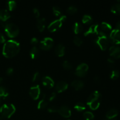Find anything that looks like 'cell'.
I'll return each instance as SVG.
<instances>
[{
  "label": "cell",
  "instance_id": "cell-29",
  "mask_svg": "<svg viewBox=\"0 0 120 120\" xmlns=\"http://www.w3.org/2000/svg\"><path fill=\"white\" fill-rule=\"evenodd\" d=\"M53 13L54 15L56 16H60V17L61 16H62V10H61L60 8H59L57 6H54L53 7Z\"/></svg>",
  "mask_w": 120,
  "mask_h": 120
},
{
  "label": "cell",
  "instance_id": "cell-40",
  "mask_svg": "<svg viewBox=\"0 0 120 120\" xmlns=\"http://www.w3.org/2000/svg\"><path fill=\"white\" fill-rule=\"evenodd\" d=\"M13 73H14V69L12 68H8L7 71H6V73H7V75H8V76H11V75H12L13 74Z\"/></svg>",
  "mask_w": 120,
  "mask_h": 120
},
{
  "label": "cell",
  "instance_id": "cell-10",
  "mask_svg": "<svg viewBox=\"0 0 120 120\" xmlns=\"http://www.w3.org/2000/svg\"><path fill=\"white\" fill-rule=\"evenodd\" d=\"M41 88L39 85H35L32 86L29 90V94L34 100H36L39 98L41 96Z\"/></svg>",
  "mask_w": 120,
  "mask_h": 120
},
{
  "label": "cell",
  "instance_id": "cell-20",
  "mask_svg": "<svg viewBox=\"0 0 120 120\" xmlns=\"http://www.w3.org/2000/svg\"><path fill=\"white\" fill-rule=\"evenodd\" d=\"M100 29H101V31L103 32H109L112 29V26L111 24L107 22H103L100 25Z\"/></svg>",
  "mask_w": 120,
  "mask_h": 120
},
{
  "label": "cell",
  "instance_id": "cell-16",
  "mask_svg": "<svg viewBox=\"0 0 120 120\" xmlns=\"http://www.w3.org/2000/svg\"><path fill=\"white\" fill-rule=\"evenodd\" d=\"M118 114V110L116 109H111L107 111L106 114L107 120H116Z\"/></svg>",
  "mask_w": 120,
  "mask_h": 120
},
{
  "label": "cell",
  "instance_id": "cell-7",
  "mask_svg": "<svg viewBox=\"0 0 120 120\" xmlns=\"http://www.w3.org/2000/svg\"><path fill=\"white\" fill-rule=\"evenodd\" d=\"M109 37L110 43L113 45L120 44V30L114 29L111 30Z\"/></svg>",
  "mask_w": 120,
  "mask_h": 120
},
{
  "label": "cell",
  "instance_id": "cell-11",
  "mask_svg": "<svg viewBox=\"0 0 120 120\" xmlns=\"http://www.w3.org/2000/svg\"><path fill=\"white\" fill-rule=\"evenodd\" d=\"M100 25L98 24H93L89 27V29L85 32L84 35L88 36V35H98L100 32Z\"/></svg>",
  "mask_w": 120,
  "mask_h": 120
},
{
  "label": "cell",
  "instance_id": "cell-43",
  "mask_svg": "<svg viewBox=\"0 0 120 120\" xmlns=\"http://www.w3.org/2000/svg\"><path fill=\"white\" fill-rule=\"evenodd\" d=\"M107 62L110 65H112V64H114V60L112 57H109V58H108Z\"/></svg>",
  "mask_w": 120,
  "mask_h": 120
},
{
  "label": "cell",
  "instance_id": "cell-27",
  "mask_svg": "<svg viewBox=\"0 0 120 120\" xmlns=\"http://www.w3.org/2000/svg\"><path fill=\"white\" fill-rule=\"evenodd\" d=\"M83 117L85 120H93L94 118L93 113L91 111H86L83 113Z\"/></svg>",
  "mask_w": 120,
  "mask_h": 120
},
{
  "label": "cell",
  "instance_id": "cell-31",
  "mask_svg": "<svg viewBox=\"0 0 120 120\" xmlns=\"http://www.w3.org/2000/svg\"><path fill=\"white\" fill-rule=\"evenodd\" d=\"M7 7L9 11H13L16 7V2L15 1H9L7 2Z\"/></svg>",
  "mask_w": 120,
  "mask_h": 120
},
{
  "label": "cell",
  "instance_id": "cell-32",
  "mask_svg": "<svg viewBox=\"0 0 120 120\" xmlns=\"http://www.w3.org/2000/svg\"><path fill=\"white\" fill-rule=\"evenodd\" d=\"M120 72L117 70H114L110 73V78L112 80H116L119 77Z\"/></svg>",
  "mask_w": 120,
  "mask_h": 120
},
{
  "label": "cell",
  "instance_id": "cell-14",
  "mask_svg": "<svg viewBox=\"0 0 120 120\" xmlns=\"http://www.w3.org/2000/svg\"><path fill=\"white\" fill-rule=\"evenodd\" d=\"M42 82L43 85L48 89L52 88L55 86V82H54L53 80L52 79V78L48 76L43 77L42 79Z\"/></svg>",
  "mask_w": 120,
  "mask_h": 120
},
{
  "label": "cell",
  "instance_id": "cell-34",
  "mask_svg": "<svg viewBox=\"0 0 120 120\" xmlns=\"http://www.w3.org/2000/svg\"><path fill=\"white\" fill-rule=\"evenodd\" d=\"M77 11V8L74 5H70L67 9V12L70 14H73L76 13Z\"/></svg>",
  "mask_w": 120,
  "mask_h": 120
},
{
  "label": "cell",
  "instance_id": "cell-17",
  "mask_svg": "<svg viewBox=\"0 0 120 120\" xmlns=\"http://www.w3.org/2000/svg\"><path fill=\"white\" fill-rule=\"evenodd\" d=\"M56 55L59 57H62L65 53V47L62 44H58L55 49Z\"/></svg>",
  "mask_w": 120,
  "mask_h": 120
},
{
  "label": "cell",
  "instance_id": "cell-37",
  "mask_svg": "<svg viewBox=\"0 0 120 120\" xmlns=\"http://www.w3.org/2000/svg\"><path fill=\"white\" fill-rule=\"evenodd\" d=\"M40 78V74L39 72H35L32 76V81L34 82L38 80Z\"/></svg>",
  "mask_w": 120,
  "mask_h": 120
},
{
  "label": "cell",
  "instance_id": "cell-13",
  "mask_svg": "<svg viewBox=\"0 0 120 120\" xmlns=\"http://www.w3.org/2000/svg\"><path fill=\"white\" fill-rule=\"evenodd\" d=\"M110 56L114 59L120 58V48L116 46H112L109 49Z\"/></svg>",
  "mask_w": 120,
  "mask_h": 120
},
{
  "label": "cell",
  "instance_id": "cell-12",
  "mask_svg": "<svg viewBox=\"0 0 120 120\" xmlns=\"http://www.w3.org/2000/svg\"><path fill=\"white\" fill-rule=\"evenodd\" d=\"M57 112L64 118H69L71 115V110L67 105H62L58 109Z\"/></svg>",
  "mask_w": 120,
  "mask_h": 120
},
{
  "label": "cell",
  "instance_id": "cell-1",
  "mask_svg": "<svg viewBox=\"0 0 120 120\" xmlns=\"http://www.w3.org/2000/svg\"><path fill=\"white\" fill-rule=\"evenodd\" d=\"M21 46L15 40H8L4 43L2 48V54L7 58H11L16 56L19 52Z\"/></svg>",
  "mask_w": 120,
  "mask_h": 120
},
{
  "label": "cell",
  "instance_id": "cell-15",
  "mask_svg": "<svg viewBox=\"0 0 120 120\" xmlns=\"http://www.w3.org/2000/svg\"><path fill=\"white\" fill-rule=\"evenodd\" d=\"M68 88V84L64 81H59L55 85V89L58 93H62L65 91Z\"/></svg>",
  "mask_w": 120,
  "mask_h": 120
},
{
  "label": "cell",
  "instance_id": "cell-26",
  "mask_svg": "<svg viewBox=\"0 0 120 120\" xmlns=\"http://www.w3.org/2000/svg\"><path fill=\"white\" fill-rule=\"evenodd\" d=\"M75 109L77 111H82L86 109V105L82 102H78L75 105Z\"/></svg>",
  "mask_w": 120,
  "mask_h": 120
},
{
  "label": "cell",
  "instance_id": "cell-35",
  "mask_svg": "<svg viewBox=\"0 0 120 120\" xmlns=\"http://www.w3.org/2000/svg\"><path fill=\"white\" fill-rule=\"evenodd\" d=\"M62 66H63V68L66 70H70L72 68V65L71 64V63L68 60H64V62H63V64H62Z\"/></svg>",
  "mask_w": 120,
  "mask_h": 120
},
{
  "label": "cell",
  "instance_id": "cell-5",
  "mask_svg": "<svg viewBox=\"0 0 120 120\" xmlns=\"http://www.w3.org/2000/svg\"><path fill=\"white\" fill-rule=\"evenodd\" d=\"M4 30L7 36L9 38H15L19 33L18 26L14 23H8L4 26Z\"/></svg>",
  "mask_w": 120,
  "mask_h": 120
},
{
  "label": "cell",
  "instance_id": "cell-3",
  "mask_svg": "<svg viewBox=\"0 0 120 120\" xmlns=\"http://www.w3.org/2000/svg\"><path fill=\"white\" fill-rule=\"evenodd\" d=\"M16 111L15 105L12 104H5L0 108V120L9 118Z\"/></svg>",
  "mask_w": 120,
  "mask_h": 120
},
{
  "label": "cell",
  "instance_id": "cell-48",
  "mask_svg": "<svg viewBox=\"0 0 120 120\" xmlns=\"http://www.w3.org/2000/svg\"></svg>",
  "mask_w": 120,
  "mask_h": 120
},
{
  "label": "cell",
  "instance_id": "cell-24",
  "mask_svg": "<svg viewBox=\"0 0 120 120\" xmlns=\"http://www.w3.org/2000/svg\"><path fill=\"white\" fill-rule=\"evenodd\" d=\"M48 101L46 100L45 98H42L41 100H40L39 101V103H38L37 107L39 110H43L45 108L47 107L48 106Z\"/></svg>",
  "mask_w": 120,
  "mask_h": 120
},
{
  "label": "cell",
  "instance_id": "cell-18",
  "mask_svg": "<svg viewBox=\"0 0 120 120\" xmlns=\"http://www.w3.org/2000/svg\"><path fill=\"white\" fill-rule=\"evenodd\" d=\"M11 17V15L7 9H1L0 10V21L5 22Z\"/></svg>",
  "mask_w": 120,
  "mask_h": 120
},
{
  "label": "cell",
  "instance_id": "cell-47",
  "mask_svg": "<svg viewBox=\"0 0 120 120\" xmlns=\"http://www.w3.org/2000/svg\"><path fill=\"white\" fill-rule=\"evenodd\" d=\"M1 97H0V103H1Z\"/></svg>",
  "mask_w": 120,
  "mask_h": 120
},
{
  "label": "cell",
  "instance_id": "cell-9",
  "mask_svg": "<svg viewBox=\"0 0 120 120\" xmlns=\"http://www.w3.org/2000/svg\"><path fill=\"white\" fill-rule=\"evenodd\" d=\"M89 70V66L85 63H82L77 66L75 70V75L79 77H84L87 73Z\"/></svg>",
  "mask_w": 120,
  "mask_h": 120
},
{
  "label": "cell",
  "instance_id": "cell-8",
  "mask_svg": "<svg viewBox=\"0 0 120 120\" xmlns=\"http://www.w3.org/2000/svg\"><path fill=\"white\" fill-rule=\"evenodd\" d=\"M54 45V41L52 38L46 37L40 42L39 46L43 50H48L51 49Z\"/></svg>",
  "mask_w": 120,
  "mask_h": 120
},
{
  "label": "cell",
  "instance_id": "cell-23",
  "mask_svg": "<svg viewBox=\"0 0 120 120\" xmlns=\"http://www.w3.org/2000/svg\"><path fill=\"white\" fill-rule=\"evenodd\" d=\"M83 25L80 22H75L73 25V30L76 34H80L83 30Z\"/></svg>",
  "mask_w": 120,
  "mask_h": 120
},
{
  "label": "cell",
  "instance_id": "cell-42",
  "mask_svg": "<svg viewBox=\"0 0 120 120\" xmlns=\"http://www.w3.org/2000/svg\"><path fill=\"white\" fill-rule=\"evenodd\" d=\"M56 93L55 92L52 93L50 94V97H49V101H53L55 98H56Z\"/></svg>",
  "mask_w": 120,
  "mask_h": 120
},
{
  "label": "cell",
  "instance_id": "cell-28",
  "mask_svg": "<svg viewBox=\"0 0 120 120\" xmlns=\"http://www.w3.org/2000/svg\"><path fill=\"white\" fill-rule=\"evenodd\" d=\"M93 21V18L90 15L85 14L83 15V18H82V22L83 23H90Z\"/></svg>",
  "mask_w": 120,
  "mask_h": 120
},
{
  "label": "cell",
  "instance_id": "cell-45",
  "mask_svg": "<svg viewBox=\"0 0 120 120\" xmlns=\"http://www.w3.org/2000/svg\"><path fill=\"white\" fill-rule=\"evenodd\" d=\"M94 81H96V82H98V81H99V78H98V77H97V76L95 77H94Z\"/></svg>",
  "mask_w": 120,
  "mask_h": 120
},
{
  "label": "cell",
  "instance_id": "cell-39",
  "mask_svg": "<svg viewBox=\"0 0 120 120\" xmlns=\"http://www.w3.org/2000/svg\"><path fill=\"white\" fill-rule=\"evenodd\" d=\"M30 43L33 45H36L38 43V39L35 37L32 38L31 40H30Z\"/></svg>",
  "mask_w": 120,
  "mask_h": 120
},
{
  "label": "cell",
  "instance_id": "cell-2",
  "mask_svg": "<svg viewBox=\"0 0 120 120\" xmlns=\"http://www.w3.org/2000/svg\"><path fill=\"white\" fill-rule=\"evenodd\" d=\"M102 100V95L98 91H94L90 94L88 97L87 104L89 105L90 109L96 110L100 105Z\"/></svg>",
  "mask_w": 120,
  "mask_h": 120
},
{
  "label": "cell",
  "instance_id": "cell-38",
  "mask_svg": "<svg viewBox=\"0 0 120 120\" xmlns=\"http://www.w3.org/2000/svg\"><path fill=\"white\" fill-rule=\"evenodd\" d=\"M33 12H34V14L35 17L37 18H38L40 16V12L37 8H34L33 9Z\"/></svg>",
  "mask_w": 120,
  "mask_h": 120
},
{
  "label": "cell",
  "instance_id": "cell-36",
  "mask_svg": "<svg viewBox=\"0 0 120 120\" xmlns=\"http://www.w3.org/2000/svg\"><path fill=\"white\" fill-rule=\"evenodd\" d=\"M48 111L49 112L53 113V112H57V111H58V108L56 106H55V105H51V106L49 107L48 108Z\"/></svg>",
  "mask_w": 120,
  "mask_h": 120
},
{
  "label": "cell",
  "instance_id": "cell-6",
  "mask_svg": "<svg viewBox=\"0 0 120 120\" xmlns=\"http://www.w3.org/2000/svg\"><path fill=\"white\" fill-rule=\"evenodd\" d=\"M66 15H62L57 19L52 21L50 24L48 25V29L51 32L57 31L62 27L63 25V22L65 21L66 19Z\"/></svg>",
  "mask_w": 120,
  "mask_h": 120
},
{
  "label": "cell",
  "instance_id": "cell-4",
  "mask_svg": "<svg viewBox=\"0 0 120 120\" xmlns=\"http://www.w3.org/2000/svg\"><path fill=\"white\" fill-rule=\"evenodd\" d=\"M98 35L99 36L95 41V43L100 47L101 50H105L108 49L110 43L109 37L105 34V33L101 31H100Z\"/></svg>",
  "mask_w": 120,
  "mask_h": 120
},
{
  "label": "cell",
  "instance_id": "cell-25",
  "mask_svg": "<svg viewBox=\"0 0 120 120\" xmlns=\"http://www.w3.org/2000/svg\"><path fill=\"white\" fill-rule=\"evenodd\" d=\"M111 11L113 14H120V3L118 2L111 7Z\"/></svg>",
  "mask_w": 120,
  "mask_h": 120
},
{
  "label": "cell",
  "instance_id": "cell-22",
  "mask_svg": "<svg viewBox=\"0 0 120 120\" xmlns=\"http://www.w3.org/2000/svg\"><path fill=\"white\" fill-rule=\"evenodd\" d=\"M29 54H30V57L32 59H36V58H38L39 55V49L37 47L34 46V47H32L30 49Z\"/></svg>",
  "mask_w": 120,
  "mask_h": 120
},
{
  "label": "cell",
  "instance_id": "cell-44",
  "mask_svg": "<svg viewBox=\"0 0 120 120\" xmlns=\"http://www.w3.org/2000/svg\"><path fill=\"white\" fill-rule=\"evenodd\" d=\"M116 29H118V30H120V21H118V22L117 23V24H116Z\"/></svg>",
  "mask_w": 120,
  "mask_h": 120
},
{
  "label": "cell",
  "instance_id": "cell-46",
  "mask_svg": "<svg viewBox=\"0 0 120 120\" xmlns=\"http://www.w3.org/2000/svg\"><path fill=\"white\" fill-rule=\"evenodd\" d=\"M2 81H3V79H2V77H0V84H1V83H2Z\"/></svg>",
  "mask_w": 120,
  "mask_h": 120
},
{
  "label": "cell",
  "instance_id": "cell-33",
  "mask_svg": "<svg viewBox=\"0 0 120 120\" xmlns=\"http://www.w3.org/2000/svg\"><path fill=\"white\" fill-rule=\"evenodd\" d=\"M73 42L76 46H80L82 45L83 43V41H82V39L80 38L79 36H76L74 37L73 38Z\"/></svg>",
  "mask_w": 120,
  "mask_h": 120
},
{
  "label": "cell",
  "instance_id": "cell-30",
  "mask_svg": "<svg viewBox=\"0 0 120 120\" xmlns=\"http://www.w3.org/2000/svg\"><path fill=\"white\" fill-rule=\"evenodd\" d=\"M9 95L8 91L7 89L4 87L1 86H0V97H4V98H6Z\"/></svg>",
  "mask_w": 120,
  "mask_h": 120
},
{
  "label": "cell",
  "instance_id": "cell-19",
  "mask_svg": "<svg viewBox=\"0 0 120 120\" xmlns=\"http://www.w3.org/2000/svg\"><path fill=\"white\" fill-rule=\"evenodd\" d=\"M71 85L76 90L82 89L84 87V82L80 80H75L71 83Z\"/></svg>",
  "mask_w": 120,
  "mask_h": 120
},
{
  "label": "cell",
  "instance_id": "cell-21",
  "mask_svg": "<svg viewBox=\"0 0 120 120\" xmlns=\"http://www.w3.org/2000/svg\"><path fill=\"white\" fill-rule=\"evenodd\" d=\"M46 25V19L44 18H41L38 19L37 28L40 32H42L45 30Z\"/></svg>",
  "mask_w": 120,
  "mask_h": 120
},
{
  "label": "cell",
  "instance_id": "cell-41",
  "mask_svg": "<svg viewBox=\"0 0 120 120\" xmlns=\"http://www.w3.org/2000/svg\"><path fill=\"white\" fill-rule=\"evenodd\" d=\"M5 38L4 35L2 33H0V43H5Z\"/></svg>",
  "mask_w": 120,
  "mask_h": 120
}]
</instances>
